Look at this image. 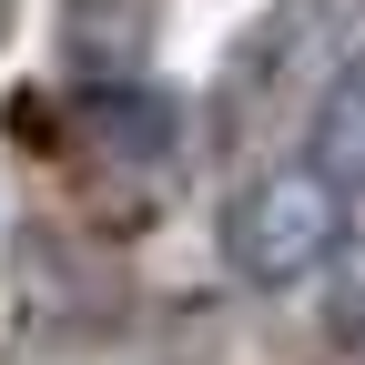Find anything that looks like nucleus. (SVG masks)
Here are the masks:
<instances>
[{"mask_svg":"<svg viewBox=\"0 0 365 365\" xmlns=\"http://www.w3.org/2000/svg\"><path fill=\"white\" fill-rule=\"evenodd\" d=\"M304 163L335 182V203L365 213V61H345L314 102V132H304Z\"/></svg>","mask_w":365,"mask_h":365,"instance_id":"obj_2","label":"nucleus"},{"mask_svg":"<svg viewBox=\"0 0 365 365\" xmlns=\"http://www.w3.org/2000/svg\"><path fill=\"white\" fill-rule=\"evenodd\" d=\"M355 254H365V244H355ZM335 345H355V355H365V264L345 274V294H335Z\"/></svg>","mask_w":365,"mask_h":365,"instance_id":"obj_4","label":"nucleus"},{"mask_svg":"<svg viewBox=\"0 0 365 365\" xmlns=\"http://www.w3.org/2000/svg\"><path fill=\"white\" fill-rule=\"evenodd\" d=\"M81 132H91V143H102V153H122V163H163L173 153V102H163V91H143V81H81Z\"/></svg>","mask_w":365,"mask_h":365,"instance_id":"obj_3","label":"nucleus"},{"mask_svg":"<svg viewBox=\"0 0 365 365\" xmlns=\"http://www.w3.org/2000/svg\"><path fill=\"white\" fill-rule=\"evenodd\" d=\"M345 234H355V213L335 203V182L314 173L304 153L274 163V173H254L244 193L223 203V264H234L254 294H294V284H314V274L345 254Z\"/></svg>","mask_w":365,"mask_h":365,"instance_id":"obj_1","label":"nucleus"}]
</instances>
